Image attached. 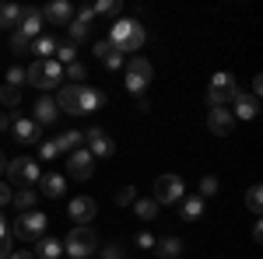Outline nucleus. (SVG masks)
I'll use <instances>...</instances> for the list:
<instances>
[{"label": "nucleus", "instance_id": "obj_47", "mask_svg": "<svg viewBox=\"0 0 263 259\" xmlns=\"http://www.w3.org/2000/svg\"><path fill=\"white\" fill-rule=\"evenodd\" d=\"M7 259H35V252H11Z\"/></svg>", "mask_w": 263, "mask_h": 259}, {"label": "nucleus", "instance_id": "obj_3", "mask_svg": "<svg viewBox=\"0 0 263 259\" xmlns=\"http://www.w3.org/2000/svg\"><path fill=\"white\" fill-rule=\"evenodd\" d=\"M239 91H242V88L235 84L232 74H214V77H211V88H207V105H211V109H228V102H235Z\"/></svg>", "mask_w": 263, "mask_h": 259}, {"label": "nucleus", "instance_id": "obj_9", "mask_svg": "<svg viewBox=\"0 0 263 259\" xmlns=\"http://www.w3.org/2000/svg\"><path fill=\"white\" fill-rule=\"evenodd\" d=\"M84 140H88V147H91V151H88L91 158H112V154H116L112 137H109L105 130H99V126H91V130L84 133Z\"/></svg>", "mask_w": 263, "mask_h": 259}, {"label": "nucleus", "instance_id": "obj_2", "mask_svg": "<svg viewBox=\"0 0 263 259\" xmlns=\"http://www.w3.org/2000/svg\"><path fill=\"white\" fill-rule=\"evenodd\" d=\"M25 81L28 84H35L42 91H49V88H60L63 81V67L57 60H35L28 70H25Z\"/></svg>", "mask_w": 263, "mask_h": 259}, {"label": "nucleus", "instance_id": "obj_49", "mask_svg": "<svg viewBox=\"0 0 263 259\" xmlns=\"http://www.w3.org/2000/svg\"><path fill=\"white\" fill-rule=\"evenodd\" d=\"M4 235H11V231H7V217L0 214V238H4Z\"/></svg>", "mask_w": 263, "mask_h": 259}, {"label": "nucleus", "instance_id": "obj_5", "mask_svg": "<svg viewBox=\"0 0 263 259\" xmlns=\"http://www.w3.org/2000/svg\"><path fill=\"white\" fill-rule=\"evenodd\" d=\"M63 249H67L70 259H84V256H91V252L99 249V235H95L88 224H78V228L67 235V245H63Z\"/></svg>", "mask_w": 263, "mask_h": 259}, {"label": "nucleus", "instance_id": "obj_13", "mask_svg": "<svg viewBox=\"0 0 263 259\" xmlns=\"http://www.w3.org/2000/svg\"><path fill=\"white\" fill-rule=\"evenodd\" d=\"M99 105H105V95H99V88H91V84H78V116H91V112H99Z\"/></svg>", "mask_w": 263, "mask_h": 259}, {"label": "nucleus", "instance_id": "obj_42", "mask_svg": "<svg viewBox=\"0 0 263 259\" xmlns=\"http://www.w3.org/2000/svg\"><path fill=\"white\" fill-rule=\"evenodd\" d=\"M11 252H14V238H11V235H4V238H0V259H7Z\"/></svg>", "mask_w": 263, "mask_h": 259}, {"label": "nucleus", "instance_id": "obj_20", "mask_svg": "<svg viewBox=\"0 0 263 259\" xmlns=\"http://www.w3.org/2000/svg\"><path fill=\"white\" fill-rule=\"evenodd\" d=\"M60 119V109H57V102L49 98V95H42L39 102H35V123L39 126H49V123Z\"/></svg>", "mask_w": 263, "mask_h": 259}, {"label": "nucleus", "instance_id": "obj_18", "mask_svg": "<svg viewBox=\"0 0 263 259\" xmlns=\"http://www.w3.org/2000/svg\"><path fill=\"white\" fill-rule=\"evenodd\" d=\"M256 112H260V98H253V95H235V109H232V116L235 119H256Z\"/></svg>", "mask_w": 263, "mask_h": 259}, {"label": "nucleus", "instance_id": "obj_22", "mask_svg": "<svg viewBox=\"0 0 263 259\" xmlns=\"http://www.w3.org/2000/svg\"><path fill=\"white\" fill-rule=\"evenodd\" d=\"M155 252H158V259H179L182 256V238L168 235V238L155 242Z\"/></svg>", "mask_w": 263, "mask_h": 259}, {"label": "nucleus", "instance_id": "obj_1", "mask_svg": "<svg viewBox=\"0 0 263 259\" xmlns=\"http://www.w3.org/2000/svg\"><path fill=\"white\" fill-rule=\"evenodd\" d=\"M144 39H147V35H144V25L134 21V18H120L116 25H112V32H109V42H116L126 56H130L134 49H141Z\"/></svg>", "mask_w": 263, "mask_h": 259}, {"label": "nucleus", "instance_id": "obj_40", "mask_svg": "<svg viewBox=\"0 0 263 259\" xmlns=\"http://www.w3.org/2000/svg\"><path fill=\"white\" fill-rule=\"evenodd\" d=\"M7 84H11V88L25 84V70H21V67H11V70H7Z\"/></svg>", "mask_w": 263, "mask_h": 259}, {"label": "nucleus", "instance_id": "obj_17", "mask_svg": "<svg viewBox=\"0 0 263 259\" xmlns=\"http://www.w3.org/2000/svg\"><path fill=\"white\" fill-rule=\"evenodd\" d=\"M42 21H53V25H70L74 21V7L67 4V0H57V4H49L46 11H42Z\"/></svg>", "mask_w": 263, "mask_h": 259}, {"label": "nucleus", "instance_id": "obj_24", "mask_svg": "<svg viewBox=\"0 0 263 259\" xmlns=\"http://www.w3.org/2000/svg\"><path fill=\"white\" fill-rule=\"evenodd\" d=\"M32 252H35V259H57L63 252V245L57 238H49V235H42V238L35 242V249H32Z\"/></svg>", "mask_w": 263, "mask_h": 259}, {"label": "nucleus", "instance_id": "obj_30", "mask_svg": "<svg viewBox=\"0 0 263 259\" xmlns=\"http://www.w3.org/2000/svg\"><path fill=\"white\" fill-rule=\"evenodd\" d=\"M67 32H70V46H78V42H84L88 39V32H91V25H84V21H70V25H67Z\"/></svg>", "mask_w": 263, "mask_h": 259}, {"label": "nucleus", "instance_id": "obj_14", "mask_svg": "<svg viewBox=\"0 0 263 259\" xmlns=\"http://www.w3.org/2000/svg\"><path fill=\"white\" fill-rule=\"evenodd\" d=\"M95 56H99L109 70H120L123 63H126V53H123L116 42H109V39H99V42H95Z\"/></svg>", "mask_w": 263, "mask_h": 259}, {"label": "nucleus", "instance_id": "obj_45", "mask_svg": "<svg viewBox=\"0 0 263 259\" xmlns=\"http://www.w3.org/2000/svg\"><path fill=\"white\" fill-rule=\"evenodd\" d=\"M11 196H14V189H11L7 182H0V207H7V203H11Z\"/></svg>", "mask_w": 263, "mask_h": 259}, {"label": "nucleus", "instance_id": "obj_46", "mask_svg": "<svg viewBox=\"0 0 263 259\" xmlns=\"http://www.w3.org/2000/svg\"><path fill=\"white\" fill-rule=\"evenodd\" d=\"M260 91H263V77L256 74V77H253V98H260Z\"/></svg>", "mask_w": 263, "mask_h": 259}, {"label": "nucleus", "instance_id": "obj_28", "mask_svg": "<svg viewBox=\"0 0 263 259\" xmlns=\"http://www.w3.org/2000/svg\"><path fill=\"white\" fill-rule=\"evenodd\" d=\"M21 11H25V7H18V4H0V28H18Z\"/></svg>", "mask_w": 263, "mask_h": 259}, {"label": "nucleus", "instance_id": "obj_31", "mask_svg": "<svg viewBox=\"0 0 263 259\" xmlns=\"http://www.w3.org/2000/svg\"><path fill=\"white\" fill-rule=\"evenodd\" d=\"M0 105H4V109H14V105H21V88L4 84V88H0Z\"/></svg>", "mask_w": 263, "mask_h": 259}, {"label": "nucleus", "instance_id": "obj_15", "mask_svg": "<svg viewBox=\"0 0 263 259\" xmlns=\"http://www.w3.org/2000/svg\"><path fill=\"white\" fill-rule=\"evenodd\" d=\"M207 130L218 133V137H228V133L235 130V116H232V109H211V112H207Z\"/></svg>", "mask_w": 263, "mask_h": 259}, {"label": "nucleus", "instance_id": "obj_44", "mask_svg": "<svg viewBox=\"0 0 263 259\" xmlns=\"http://www.w3.org/2000/svg\"><path fill=\"white\" fill-rule=\"evenodd\" d=\"M137 245H141V249H155V235H151V231H141V235H137Z\"/></svg>", "mask_w": 263, "mask_h": 259}, {"label": "nucleus", "instance_id": "obj_41", "mask_svg": "<svg viewBox=\"0 0 263 259\" xmlns=\"http://www.w3.org/2000/svg\"><path fill=\"white\" fill-rule=\"evenodd\" d=\"M102 259H126V249H123V245H105Z\"/></svg>", "mask_w": 263, "mask_h": 259}, {"label": "nucleus", "instance_id": "obj_36", "mask_svg": "<svg viewBox=\"0 0 263 259\" xmlns=\"http://www.w3.org/2000/svg\"><path fill=\"white\" fill-rule=\"evenodd\" d=\"M214 193H218V179H214V175H203V179H200V193H197V196L207 200V196H214Z\"/></svg>", "mask_w": 263, "mask_h": 259}, {"label": "nucleus", "instance_id": "obj_25", "mask_svg": "<svg viewBox=\"0 0 263 259\" xmlns=\"http://www.w3.org/2000/svg\"><path fill=\"white\" fill-rule=\"evenodd\" d=\"M11 203L18 207V214H28V210H35V203H39V193L28 186V189H18L14 196H11Z\"/></svg>", "mask_w": 263, "mask_h": 259}, {"label": "nucleus", "instance_id": "obj_38", "mask_svg": "<svg viewBox=\"0 0 263 259\" xmlns=\"http://www.w3.org/2000/svg\"><path fill=\"white\" fill-rule=\"evenodd\" d=\"M11 49H14V53H28V49H32V42L25 39L21 32H14V35H11Z\"/></svg>", "mask_w": 263, "mask_h": 259}, {"label": "nucleus", "instance_id": "obj_39", "mask_svg": "<svg viewBox=\"0 0 263 259\" xmlns=\"http://www.w3.org/2000/svg\"><path fill=\"white\" fill-rule=\"evenodd\" d=\"M134 200H137V189H134V186H123L120 193H116V203H120V207H126V203H134Z\"/></svg>", "mask_w": 263, "mask_h": 259}, {"label": "nucleus", "instance_id": "obj_35", "mask_svg": "<svg viewBox=\"0 0 263 259\" xmlns=\"http://www.w3.org/2000/svg\"><path fill=\"white\" fill-rule=\"evenodd\" d=\"M91 11H95V14H120L123 4L120 0H99V4H91Z\"/></svg>", "mask_w": 263, "mask_h": 259}, {"label": "nucleus", "instance_id": "obj_7", "mask_svg": "<svg viewBox=\"0 0 263 259\" xmlns=\"http://www.w3.org/2000/svg\"><path fill=\"white\" fill-rule=\"evenodd\" d=\"M151 77H155V67L144 60V56H134V60L126 63V91H130V95L141 98L144 88L151 84Z\"/></svg>", "mask_w": 263, "mask_h": 259}, {"label": "nucleus", "instance_id": "obj_8", "mask_svg": "<svg viewBox=\"0 0 263 259\" xmlns=\"http://www.w3.org/2000/svg\"><path fill=\"white\" fill-rule=\"evenodd\" d=\"M186 196V182L179 179V175H158L155 179V203L158 207H165V203H179V200Z\"/></svg>", "mask_w": 263, "mask_h": 259}, {"label": "nucleus", "instance_id": "obj_33", "mask_svg": "<svg viewBox=\"0 0 263 259\" xmlns=\"http://www.w3.org/2000/svg\"><path fill=\"white\" fill-rule=\"evenodd\" d=\"M84 77H88V67H84V63H70V67H67V84H84Z\"/></svg>", "mask_w": 263, "mask_h": 259}, {"label": "nucleus", "instance_id": "obj_48", "mask_svg": "<svg viewBox=\"0 0 263 259\" xmlns=\"http://www.w3.org/2000/svg\"><path fill=\"white\" fill-rule=\"evenodd\" d=\"M7 126H11V116H7V112H0V133H4Z\"/></svg>", "mask_w": 263, "mask_h": 259}, {"label": "nucleus", "instance_id": "obj_10", "mask_svg": "<svg viewBox=\"0 0 263 259\" xmlns=\"http://www.w3.org/2000/svg\"><path fill=\"white\" fill-rule=\"evenodd\" d=\"M7 130L14 133V140H18V144H39V140H42V126L35 119H25V116H14Z\"/></svg>", "mask_w": 263, "mask_h": 259}, {"label": "nucleus", "instance_id": "obj_26", "mask_svg": "<svg viewBox=\"0 0 263 259\" xmlns=\"http://www.w3.org/2000/svg\"><path fill=\"white\" fill-rule=\"evenodd\" d=\"M57 46H60V42L53 39V35H39V39L32 42V53H35L39 60H53V56H57Z\"/></svg>", "mask_w": 263, "mask_h": 259}, {"label": "nucleus", "instance_id": "obj_21", "mask_svg": "<svg viewBox=\"0 0 263 259\" xmlns=\"http://www.w3.org/2000/svg\"><path fill=\"white\" fill-rule=\"evenodd\" d=\"M39 186H42V196H46V200H57V196H63V193H67V179H63L60 172H49V175H42Z\"/></svg>", "mask_w": 263, "mask_h": 259}, {"label": "nucleus", "instance_id": "obj_50", "mask_svg": "<svg viewBox=\"0 0 263 259\" xmlns=\"http://www.w3.org/2000/svg\"><path fill=\"white\" fill-rule=\"evenodd\" d=\"M0 172H7V158H4V151H0Z\"/></svg>", "mask_w": 263, "mask_h": 259}, {"label": "nucleus", "instance_id": "obj_37", "mask_svg": "<svg viewBox=\"0 0 263 259\" xmlns=\"http://www.w3.org/2000/svg\"><path fill=\"white\" fill-rule=\"evenodd\" d=\"M39 158H42V161L60 158V151H57V144H53V140H39Z\"/></svg>", "mask_w": 263, "mask_h": 259}, {"label": "nucleus", "instance_id": "obj_16", "mask_svg": "<svg viewBox=\"0 0 263 259\" xmlns=\"http://www.w3.org/2000/svg\"><path fill=\"white\" fill-rule=\"evenodd\" d=\"M18 32H21V35H25L28 42L42 35V11H39V7H25V11H21V25H18Z\"/></svg>", "mask_w": 263, "mask_h": 259}, {"label": "nucleus", "instance_id": "obj_27", "mask_svg": "<svg viewBox=\"0 0 263 259\" xmlns=\"http://www.w3.org/2000/svg\"><path fill=\"white\" fill-rule=\"evenodd\" d=\"M200 214H203V200H200V196L179 200V217H182V221H197Z\"/></svg>", "mask_w": 263, "mask_h": 259}, {"label": "nucleus", "instance_id": "obj_23", "mask_svg": "<svg viewBox=\"0 0 263 259\" xmlns=\"http://www.w3.org/2000/svg\"><path fill=\"white\" fill-rule=\"evenodd\" d=\"M53 144H57L60 154H70V151H78V147L84 144V133H81V130H67V133H60Z\"/></svg>", "mask_w": 263, "mask_h": 259}, {"label": "nucleus", "instance_id": "obj_32", "mask_svg": "<svg viewBox=\"0 0 263 259\" xmlns=\"http://www.w3.org/2000/svg\"><path fill=\"white\" fill-rule=\"evenodd\" d=\"M74 56H78V46H70V42H63V46H57V56H53V60L60 63H67V67H70V63H74Z\"/></svg>", "mask_w": 263, "mask_h": 259}, {"label": "nucleus", "instance_id": "obj_43", "mask_svg": "<svg viewBox=\"0 0 263 259\" xmlns=\"http://www.w3.org/2000/svg\"><path fill=\"white\" fill-rule=\"evenodd\" d=\"M78 21H84V25H91V21H95V11H91L88 4H84V7H78Z\"/></svg>", "mask_w": 263, "mask_h": 259}, {"label": "nucleus", "instance_id": "obj_4", "mask_svg": "<svg viewBox=\"0 0 263 259\" xmlns=\"http://www.w3.org/2000/svg\"><path fill=\"white\" fill-rule=\"evenodd\" d=\"M46 214H39V210H28V214H18V221H14V228H11V238L18 242H39L42 235H46Z\"/></svg>", "mask_w": 263, "mask_h": 259}, {"label": "nucleus", "instance_id": "obj_6", "mask_svg": "<svg viewBox=\"0 0 263 259\" xmlns=\"http://www.w3.org/2000/svg\"><path fill=\"white\" fill-rule=\"evenodd\" d=\"M7 186H21V189H28L32 182H39L42 179V172H39V161L35 158H14V161H7Z\"/></svg>", "mask_w": 263, "mask_h": 259}, {"label": "nucleus", "instance_id": "obj_19", "mask_svg": "<svg viewBox=\"0 0 263 259\" xmlns=\"http://www.w3.org/2000/svg\"><path fill=\"white\" fill-rule=\"evenodd\" d=\"M57 109H60V116L63 112H74L78 116V84H60V91H57Z\"/></svg>", "mask_w": 263, "mask_h": 259}, {"label": "nucleus", "instance_id": "obj_34", "mask_svg": "<svg viewBox=\"0 0 263 259\" xmlns=\"http://www.w3.org/2000/svg\"><path fill=\"white\" fill-rule=\"evenodd\" d=\"M246 207H249L253 214H260V207H263V189H260V186H249V193H246Z\"/></svg>", "mask_w": 263, "mask_h": 259}, {"label": "nucleus", "instance_id": "obj_12", "mask_svg": "<svg viewBox=\"0 0 263 259\" xmlns=\"http://www.w3.org/2000/svg\"><path fill=\"white\" fill-rule=\"evenodd\" d=\"M67 214H70L74 224H88V221L99 214V203H95L91 196H74L70 203H67Z\"/></svg>", "mask_w": 263, "mask_h": 259}, {"label": "nucleus", "instance_id": "obj_11", "mask_svg": "<svg viewBox=\"0 0 263 259\" xmlns=\"http://www.w3.org/2000/svg\"><path fill=\"white\" fill-rule=\"evenodd\" d=\"M67 172H70L74 179H91V172H95V158H91L84 147H78V151L67 154Z\"/></svg>", "mask_w": 263, "mask_h": 259}, {"label": "nucleus", "instance_id": "obj_29", "mask_svg": "<svg viewBox=\"0 0 263 259\" xmlns=\"http://www.w3.org/2000/svg\"><path fill=\"white\" fill-rule=\"evenodd\" d=\"M134 210H137V217H141V221H155V217H158V203H155V196L134 200Z\"/></svg>", "mask_w": 263, "mask_h": 259}]
</instances>
